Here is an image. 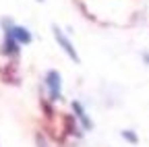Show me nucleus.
I'll return each instance as SVG.
<instances>
[{
	"instance_id": "1",
	"label": "nucleus",
	"mask_w": 149,
	"mask_h": 147,
	"mask_svg": "<svg viewBox=\"0 0 149 147\" xmlns=\"http://www.w3.org/2000/svg\"><path fill=\"white\" fill-rule=\"evenodd\" d=\"M54 38H56V42H58V46H60V48H62V50H64V52L68 54V56H70V60H72V62H79L77 50L72 48V44H70V42L66 40V35H64V33H62V31H60L58 27H54Z\"/></svg>"
},
{
	"instance_id": "2",
	"label": "nucleus",
	"mask_w": 149,
	"mask_h": 147,
	"mask_svg": "<svg viewBox=\"0 0 149 147\" xmlns=\"http://www.w3.org/2000/svg\"><path fill=\"white\" fill-rule=\"evenodd\" d=\"M46 87L50 91V98L52 100H58L60 98V75L56 70H50L46 75Z\"/></svg>"
},
{
	"instance_id": "3",
	"label": "nucleus",
	"mask_w": 149,
	"mask_h": 147,
	"mask_svg": "<svg viewBox=\"0 0 149 147\" xmlns=\"http://www.w3.org/2000/svg\"><path fill=\"white\" fill-rule=\"evenodd\" d=\"M6 31L13 35V38L19 42V44H31V33L27 31V29H23V27H17V25H13V27H6Z\"/></svg>"
},
{
	"instance_id": "4",
	"label": "nucleus",
	"mask_w": 149,
	"mask_h": 147,
	"mask_svg": "<svg viewBox=\"0 0 149 147\" xmlns=\"http://www.w3.org/2000/svg\"><path fill=\"white\" fill-rule=\"evenodd\" d=\"M72 110H74V114H77V118L81 120V124H83V128H87V131H89V128H91L93 124H91V120H89V116L85 114V110H83V106H81L79 102H72Z\"/></svg>"
},
{
	"instance_id": "5",
	"label": "nucleus",
	"mask_w": 149,
	"mask_h": 147,
	"mask_svg": "<svg viewBox=\"0 0 149 147\" xmlns=\"http://www.w3.org/2000/svg\"><path fill=\"white\" fill-rule=\"evenodd\" d=\"M4 52L10 54V56H17L19 54V42L13 38V35L6 31V42H4Z\"/></svg>"
},
{
	"instance_id": "6",
	"label": "nucleus",
	"mask_w": 149,
	"mask_h": 147,
	"mask_svg": "<svg viewBox=\"0 0 149 147\" xmlns=\"http://www.w3.org/2000/svg\"><path fill=\"white\" fill-rule=\"evenodd\" d=\"M122 137H124V139H130L133 143H137V137H135V133H128V131H124V133H122Z\"/></svg>"
},
{
	"instance_id": "7",
	"label": "nucleus",
	"mask_w": 149,
	"mask_h": 147,
	"mask_svg": "<svg viewBox=\"0 0 149 147\" xmlns=\"http://www.w3.org/2000/svg\"><path fill=\"white\" fill-rule=\"evenodd\" d=\"M37 147H48V145L44 143V139H42V137H37Z\"/></svg>"
}]
</instances>
